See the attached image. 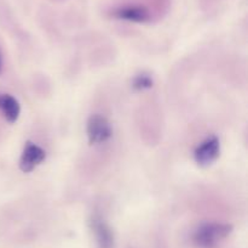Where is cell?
<instances>
[{
  "label": "cell",
  "instance_id": "7a4b0ae2",
  "mask_svg": "<svg viewBox=\"0 0 248 248\" xmlns=\"http://www.w3.org/2000/svg\"><path fill=\"white\" fill-rule=\"evenodd\" d=\"M86 135L90 145H103L113 136V126L109 119L103 114H91L86 122Z\"/></svg>",
  "mask_w": 248,
  "mask_h": 248
},
{
  "label": "cell",
  "instance_id": "277c9868",
  "mask_svg": "<svg viewBox=\"0 0 248 248\" xmlns=\"http://www.w3.org/2000/svg\"><path fill=\"white\" fill-rule=\"evenodd\" d=\"M46 159V151L40 145L27 141L19 156L18 167L21 172L31 173Z\"/></svg>",
  "mask_w": 248,
  "mask_h": 248
},
{
  "label": "cell",
  "instance_id": "ba28073f",
  "mask_svg": "<svg viewBox=\"0 0 248 248\" xmlns=\"http://www.w3.org/2000/svg\"><path fill=\"white\" fill-rule=\"evenodd\" d=\"M153 84H154V80L152 75L148 73H140L132 79V88L136 91H145V90L152 89Z\"/></svg>",
  "mask_w": 248,
  "mask_h": 248
},
{
  "label": "cell",
  "instance_id": "9c48e42d",
  "mask_svg": "<svg viewBox=\"0 0 248 248\" xmlns=\"http://www.w3.org/2000/svg\"><path fill=\"white\" fill-rule=\"evenodd\" d=\"M1 68H2V60H1V53H0V72H1Z\"/></svg>",
  "mask_w": 248,
  "mask_h": 248
},
{
  "label": "cell",
  "instance_id": "3957f363",
  "mask_svg": "<svg viewBox=\"0 0 248 248\" xmlns=\"http://www.w3.org/2000/svg\"><path fill=\"white\" fill-rule=\"evenodd\" d=\"M193 156L199 167L207 168L212 165L220 156V141L218 136H207L196 146Z\"/></svg>",
  "mask_w": 248,
  "mask_h": 248
},
{
  "label": "cell",
  "instance_id": "6da1fadb",
  "mask_svg": "<svg viewBox=\"0 0 248 248\" xmlns=\"http://www.w3.org/2000/svg\"><path fill=\"white\" fill-rule=\"evenodd\" d=\"M232 224L207 221L194 231L193 242L199 248H216L232 232Z\"/></svg>",
  "mask_w": 248,
  "mask_h": 248
},
{
  "label": "cell",
  "instance_id": "5b68a950",
  "mask_svg": "<svg viewBox=\"0 0 248 248\" xmlns=\"http://www.w3.org/2000/svg\"><path fill=\"white\" fill-rule=\"evenodd\" d=\"M90 228L96 238L97 248H114L113 230L99 214H93L91 216Z\"/></svg>",
  "mask_w": 248,
  "mask_h": 248
},
{
  "label": "cell",
  "instance_id": "8992f818",
  "mask_svg": "<svg viewBox=\"0 0 248 248\" xmlns=\"http://www.w3.org/2000/svg\"><path fill=\"white\" fill-rule=\"evenodd\" d=\"M111 15L118 19L135 22V23H147L150 21L149 10L140 5H128V6L118 7L111 12Z\"/></svg>",
  "mask_w": 248,
  "mask_h": 248
},
{
  "label": "cell",
  "instance_id": "52a82bcc",
  "mask_svg": "<svg viewBox=\"0 0 248 248\" xmlns=\"http://www.w3.org/2000/svg\"><path fill=\"white\" fill-rule=\"evenodd\" d=\"M0 112L9 123H15L21 114L18 100L10 94H0Z\"/></svg>",
  "mask_w": 248,
  "mask_h": 248
}]
</instances>
